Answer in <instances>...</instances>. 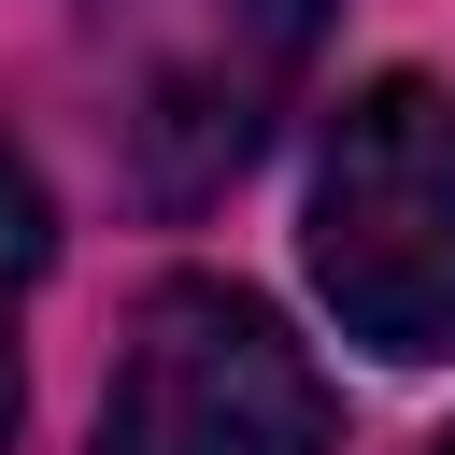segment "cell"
<instances>
[{
  "label": "cell",
  "instance_id": "cell-1",
  "mask_svg": "<svg viewBox=\"0 0 455 455\" xmlns=\"http://www.w3.org/2000/svg\"><path fill=\"white\" fill-rule=\"evenodd\" d=\"M313 284L370 355H455V85L384 71L327 114Z\"/></svg>",
  "mask_w": 455,
  "mask_h": 455
},
{
  "label": "cell",
  "instance_id": "cell-2",
  "mask_svg": "<svg viewBox=\"0 0 455 455\" xmlns=\"http://www.w3.org/2000/svg\"><path fill=\"white\" fill-rule=\"evenodd\" d=\"M100 455H327V384L242 284H156L100 384Z\"/></svg>",
  "mask_w": 455,
  "mask_h": 455
},
{
  "label": "cell",
  "instance_id": "cell-3",
  "mask_svg": "<svg viewBox=\"0 0 455 455\" xmlns=\"http://www.w3.org/2000/svg\"><path fill=\"white\" fill-rule=\"evenodd\" d=\"M327 0H128V43H142V100H128V156L156 199H213L270 100L299 85Z\"/></svg>",
  "mask_w": 455,
  "mask_h": 455
},
{
  "label": "cell",
  "instance_id": "cell-4",
  "mask_svg": "<svg viewBox=\"0 0 455 455\" xmlns=\"http://www.w3.org/2000/svg\"><path fill=\"white\" fill-rule=\"evenodd\" d=\"M43 256H57V213H43V171L0 142V455H14V412H28V284H43Z\"/></svg>",
  "mask_w": 455,
  "mask_h": 455
},
{
  "label": "cell",
  "instance_id": "cell-5",
  "mask_svg": "<svg viewBox=\"0 0 455 455\" xmlns=\"http://www.w3.org/2000/svg\"><path fill=\"white\" fill-rule=\"evenodd\" d=\"M441 455H455V441H441Z\"/></svg>",
  "mask_w": 455,
  "mask_h": 455
}]
</instances>
